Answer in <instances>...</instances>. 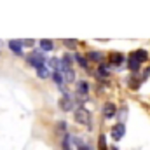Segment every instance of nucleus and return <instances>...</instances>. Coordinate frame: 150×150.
<instances>
[{
  "mask_svg": "<svg viewBox=\"0 0 150 150\" xmlns=\"http://www.w3.org/2000/svg\"><path fill=\"white\" fill-rule=\"evenodd\" d=\"M89 59H91V61H103V54L93 51V52H89Z\"/></svg>",
  "mask_w": 150,
  "mask_h": 150,
  "instance_id": "obj_13",
  "label": "nucleus"
},
{
  "mask_svg": "<svg viewBox=\"0 0 150 150\" xmlns=\"http://www.w3.org/2000/svg\"><path fill=\"white\" fill-rule=\"evenodd\" d=\"M77 93L79 94H87L89 93V86H87L86 80H79L77 82Z\"/></svg>",
  "mask_w": 150,
  "mask_h": 150,
  "instance_id": "obj_8",
  "label": "nucleus"
},
{
  "mask_svg": "<svg viewBox=\"0 0 150 150\" xmlns=\"http://www.w3.org/2000/svg\"><path fill=\"white\" fill-rule=\"evenodd\" d=\"M124 133H126L124 124H117V126H113V129H112V138L115 142H119V140L124 136Z\"/></svg>",
  "mask_w": 150,
  "mask_h": 150,
  "instance_id": "obj_3",
  "label": "nucleus"
},
{
  "mask_svg": "<svg viewBox=\"0 0 150 150\" xmlns=\"http://www.w3.org/2000/svg\"><path fill=\"white\" fill-rule=\"evenodd\" d=\"M40 47H42L44 51H52V49H54V42H52V40H47V38H42V40H40Z\"/></svg>",
  "mask_w": 150,
  "mask_h": 150,
  "instance_id": "obj_9",
  "label": "nucleus"
},
{
  "mask_svg": "<svg viewBox=\"0 0 150 150\" xmlns=\"http://www.w3.org/2000/svg\"><path fill=\"white\" fill-rule=\"evenodd\" d=\"M9 47H11V51L12 52H16V54H21V51H23V44H21V40H9Z\"/></svg>",
  "mask_w": 150,
  "mask_h": 150,
  "instance_id": "obj_7",
  "label": "nucleus"
},
{
  "mask_svg": "<svg viewBox=\"0 0 150 150\" xmlns=\"http://www.w3.org/2000/svg\"><path fill=\"white\" fill-rule=\"evenodd\" d=\"M63 44H65L68 49H75V47H77V42L72 40V38H65V40H63Z\"/></svg>",
  "mask_w": 150,
  "mask_h": 150,
  "instance_id": "obj_16",
  "label": "nucleus"
},
{
  "mask_svg": "<svg viewBox=\"0 0 150 150\" xmlns=\"http://www.w3.org/2000/svg\"><path fill=\"white\" fill-rule=\"evenodd\" d=\"M75 120H77L79 124L87 126L89 120H91V113L87 112L86 108H77V110H75Z\"/></svg>",
  "mask_w": 150,
  "mask_h": 150,
  "instance_id": "obj_1",
  "label": "nucleus"
},
{
  "mask_svg": "<svg viewBox=\"0 0 150 150\" xmlns=\"http://www.w3.org/2000/svg\"><path fill=\"white\" fill-rule=\"evenodd\" d=\"M75 61L79 63V67H82L84 70L87 68V59L84 58V56H80V54H75Z\"/></svg>",
  "mask_w": 150,
  "mask_h": 150,
  "instance_id": "obj_11",
  "label": "nucleus"
},
{
  "mask_svg": "<svg viewBox=\"0 0 150 150\" xmlns=\"http://www.w3.org/2000/svg\"><path fill=\"white\" fill-rule=\"evenodd\" d=\"M98 74L101 75V77H107V75H108V68H107V67H103V65H100V68H98Z\"/></svg>",
  "mask_w": 150,
  "mask_h": 150,
  "instance_id": "obj_18",
  "label": "nucleus"
},
{
  "mask_svg": "<svg viewBox=\"0 0 150 150\" xmlns=\"http://www.w3.org/2000/svg\"><path fill=\"white\" fill-rule=\"evenodd\" d=\"M44 61H45V59H44L40 54H37V52H33V54H30V56H28V63H30L32 67H35V68L44 67V65H45Z\"/></svg>",
  "mask_w": 150,
  "mask_h": 150,
  "instance_id": "obj_2",
  "label": "nucleus"
},
{
  "mask_svg": "<svg viewBox=\"0 0 150 150\" xmlns=\"http://www.w3.org/2000/svg\"><path fill=\"white\" fill-rule=\"evenodd\" d=\"M59 107H61V108H63L65 112L72 110V96L65 93V96H63V98H61V101H59Z\"/></svg>",
  "mask_w": 150,
  "mask_h": 150,
  "instance_id": "obj_5",
  "label": "nucleus"
},
{
  "mask_svg": "<svg viewBox=\"0 0 150 150\" xmlns=\"http://www.w3.org/2000/svg\"><path fill=\"white\" fill-rule=\"evenodd\" d=\"M115 112H117V108H115L113 103H107L105 108H103V115H105V119H112V117H115Z\"/></svg>",
  "mask_w": 150,
  "mask_h": 150,
  "instance_id": "obj_6",
  "label": "nucleus"
},
{
  "mask_svg": "<svg viewBox=\"0 0 150 150\" xmlns=\"http://www.w3.org/2000/svg\"><path fill=\"white\" fill-rule=\"evenodd\" d=\"M21 44H26V45H33V40H32V38H26V40H21Z\"/></svg>",
  "mask_w": 150,
  "mask_h": 150,
  "instance_id": "obj_19",
  "label": "nucleus"
},
{
  "mask_svg": "<svg viewBox=\"0 0 150 150\" xmlns=\"http://www.w3.org/2000/svg\"><path fill=\"white\" fill-rule=\"evenodd\" d=\"M79 150H89V147H86V145H79Z\"/></svg>",
  "mask_w": 150,
  "mask_h": 150,
  "instance_id": "obj_20",
  "label": "nucleus"
},
{
  "mask_svg": "<svg viewBox=\"0 0 150 150\" xmlns=\"http://www.w3.org/2000/svg\"><path fill=\"white\" fill-rule=\"evenodd\" d=\"M129 68H131L133 72H136V70L140 68V63H138V61H134V59H133L131 56H129Z\"/></svg>",
  "mask_w": 150,
  "mask_h": 150,
  "instance_id": "obj_17",
  "label": "nucleus"
},
{
  "mask_svg": "<svg viewBox=\"0 0 150 150\" xmlns=\"http://www.w3.org/2000/svg\"><path fill=\"white\" fill-rule=\"evenodd\" d=\"M98 150H107V140H105V134H100V136H98Z\"/></svg>",
  "mask_w": 150,
  "mask_h": 150,
  "instance_id": "obj_12",
  "label": "nucleus"
},
{
  "mask_svg": "<svg viewBox=\"0 0 150 150\" xmlns=\"http://www.w3.org/2000/svg\"><path fill=\"white\" fill-rule=\"evenodd\" d=\"M122 63V54H112V65L113 67H120Z\"/></svg>",
  "mask_w": 150,
  "mask_h": 150,
  "instance_id": "obj_14",
  "label": "nucleus"
},
{
  "mask_svg": "<svg viewBox=\"0 0 150 150\" xmlns=\"http://www.w3.org/2000/svg\"><path fill=\"white\" fill-rule=\"evenodd\" d=\"M52 79H54V82H56L59 87H61V86H63V82H65V80H63V75L58 74V72H54V74H52Z\"/></svg>",
  "mask_w": 150,
  "mask_h": 150,
  "instance_id": "obj_15",
  "label": "nucleus"
},
{
  "mask_svg": "<svg viewBox=\"0 0 150 150\" xmlns=\"http://www.w3.org/2000/svg\"><path fill=\"white\" fill-rule=\"evenodd\" d=\"M131 58H133L134 61H138V63L142 65L143 61H147V58H149V54H147V51H143V49H138V51H134V52L131 54Z\"/></svg>",
  "mask_w": 150,
  "mask_h": 150,
  "instance_id": "obj_4",
  "label": "nucleus"
},
{
  "mask_svg": "<svg viewBox=\"0 0 150 150\" xmlns=\"http://www.w3.org/2000/svg\"><path fill=\"white\" fill-rule=\"evenodd\" d=\"M37 75L40 77V79H47L49 75H51V70L44 65V67H40V68H37Z\"/></svg>",
  "mask_w": 150,
  "mask_h": 150,
  "instance_id": "obj_10",
  "label": "nucleus"
}]
</instances>
